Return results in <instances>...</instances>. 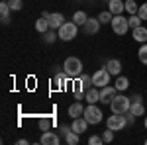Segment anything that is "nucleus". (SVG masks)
<instances>
[{
  "label": "nucleus",
  "instance_id": "21",
  "mask_svg": "<svg viewBox=\"0 0 147 145\" xmlns=\"http://www.w3.org/2000/svg\"><path fill=\"white\" fill-rule=\"evenodd\" d=\"M116 88H118V92H124V90L129 88V78L127 77H122V75H118V78H116V84H114Z\"/></svg>",
  "mask_w": 147,
  "mask_h": 145
},
{
  "label": "nucleus",
  "instance_id": "26",
  "mask_svg": "<svg viewBox=\"0 0 147 145\" xmlns=\"http://www.w3.org/2000/svg\"><path fill=\"white\" fill-rule=\"evenodd\" d=\"M79 135L80 134H77V132H69V134L65 135V143L67 145H77L79 143Z\"/></svg>",
  "mask_w": 147,
  "mask_h": 145
},
{
  "label": "nucleus",
  "instance_id": "1",
  "mask_svg": "<svg viewBox=\"0 0 147 145\" xmlns=\"http://www.w3.org/2000/svg\"><path fill=\"white\" fill-rule=\"evenodd\" d=\"M63 71L69 73L73 78H79L82 75V61L79 57H67L65 63H63Z\"/></svg>",
  "mask_w": 147,
  "mask_h": 145
},
{
  "label": "nucleus",
  "instance_id": "10",
  "mask_svg": "<svg viewBox=\"0 0 147 145\" xmlns=\"http://www.w3.org/2000/svg\"><path fill=\"white\" fill-rule=\"evenodd\" d=\"M82 30H84V34H88V35L98 34V30H100V20H98V18H88V20L84 22V26H82Z\"/></svg>",
  "mask_w": 147,
  "mask_h": 145
},
{
  "label": "nucleus",
  "instance_id": "16",
  "mask_svg": "<svg viewBox=\"0 0 147 145\" xmlns=\"http://www.w3.org/2000/svg\"><path fill=\"white\" fill-rule=\"evenodd\" d=\"M131 35H134V39H136L137 43H147V28H143V26L136 28Z\"/></svg>",
  "mask_w": 147,
  "mask_h": 145
},
{
  "label": "nucleus",
  "instance_id": "31",
  "mask_svg": "<svg viewBox=\"0 0 147 145\" xmlns=\"http://www.w3.org/2000/svg\"><path fill=\"white\" fill-rule=\"evenodd\" d=\"M8 4H10L12 12H18V10H22V6H24V2H22V0H8Z\"/></svg>",
  "mask_w": 147,
  "mask_h": 145
},
{
  "label": "nucleus",
  "instance_id": "39",
  "mask_svg": "<svg viewBox=\"0 0 147 145\" xmlns=\"http://www.w3.org/2000/svg\"><path fill=\"white\" fill-rule=\"evenodd\" d=\"M143 125H145V129H147V116H145V122H143Z\"/></svg>",
  "mask_w": 147,
  "mask_h": 145
},
{
  "label": "nucleus",
  "instance_id": "9",
  "mask_svg": "<svg viewBox=\"0 0 147 145\" xmlns=\"http://www.w3.org/2000/svg\"><path fill=\"white\" fill-rule=\"evenodd\" d=\"M39 141H41L43 145H59V143H61V135L55 134V132H49V129H47V132H43V134H41Z\"/></svg>",
  "mask_w": 147,
  "mask_h": 145
},
{
  "label": "nucleus",
  "instance_id": "40",
  "mask_svg": "<svg viewBox=\"0 0 147 145\" xmlns=\"http://www.w3.org/2000/svg\"><path fill=\"white\" fill-rule=\"evenodd\" d=\"M104 2H110V0H104Z\"/></svg>",
  "mask_w": 147,
  "mask_h": 145
},
{
  "label": "nucleus",
  "instance_id": "25",
  "mask_svg": "<svg viewBox=\"0 0 147 145\" xmlns=\"http://www.w3.org/2000/svg\"><path fill=\"white\" fill-rule=\"evenodd\" d=\"M98 20H100V24H112L114 14L110 10H104V12H100V14H98Z\"/></svg>",
  "mask_w": 147,
  "mask_h": 145
},
{
  "label": "nucleus",
  "instance_id": "22",
  "mask_svg": "<svg viewBox=\"0 0 147 145\" xmlns=\"http://www.w3.org/2000/svg\"><path fill=\"white\" fill-rule=\"evenodd\" d=\"M35 30H37V32H39V34L43 35V34H45V32H49V30H51V28H49V22H47L45 18H39V20H37V22H35Z\"/></svg>",
  "mask_w": 147,
  "mask_h": 145
},
{
  "label": "nucleus",
  "instance_id": "29",
  "mask_svg": "<svg viewBox=\"0 0 147 145\" xmlns=\"http://www.w3.org/2000/svg\"><path fill=\"white\" fill-rule=\"evenodd\" d=\"M137 57H139V61H141L143 65H147V43H141L139 51H137Z\"/></svg>",
  "mask_w": 147,
  "mask_h": 145
},
{
  "label": "nucleus",
  "instance_id": "15",
  "mask_svg": "<svg viewBox=\"0 0 147 145\" xmlns=\"http://www.w3.org/2000/svg\"><path fill=\"white\" fill-rule=\"evenodd\" d=\"M106 69L110 71V75L118 77V75L122 73V61H120V59H110V61L106 63Z\"/></svg>",
  "mask_w": 147,
  "mask_h": 145
},
{
  "label": "nucleus",
  "instance_id": "32",
  "mask_svg": "<svg viewBox=\"0 0 147 145\" xmlns=\"http://www.w3.org/2000/svg\"><path fill=\"white\" fill-rule=\"evenodd\" d=\"M102 139H104V143H110V141H114V129H106L104 134H102Z\"/></svg>",
  "mask_w": 147,
  "mask_h": 145
},
{
  "label": "nucleus",
  "instance_id": "4",
  "mask_svg": "<svg viewBox=\"0 0 147 145\" xmlns=\"http://www.w3.org/2000/svg\"><path fill=\"white\" fill-rule=\"evenodd\" d=\"M82 116L86 118V122L90 123V125H96V123L102 122V110L96 104H88V106L84 108V114H82Z\"/></svg>",
  "mask_w": 147,
  "mask_h": 145
},
{
  "label": "nucleus",
  "instance_id": "34",
  "mask_svg": "<svg viewBox=\"0 0 147 145\" xmlns=\"http://www.w3.org/2000/svg\"><path fill=\"white\" fill-rule=\"evenodd\" d=\"M49 127H51V120H47V118L39 120V129H41V132H47Z\"/></svg>",
  "mask_w": 147,
  "mask_h": 145
},
{
  "label": "nucleus",
  "instance_id": "8",
  "mask_svg": "<svg viewBox=\"0 0 147 145\" xmlns=\"http://www.w3.org/2000/svg\"><path fill=\"white\" fill-rule=\"evenodd\" d=\"M118 94V88L116 86H110V84H106V86H102L100 88V102L102 104H110L114 100V96Z\"/></svg>",
  "mask_w": 147,
  "mask_h": 145
},
{
  "label": "nucleus",
  "instance_id": "12",
  "mask_svg": "<svg viewBox=\"0 0 147 145\" xmlns=\"http://www.w3.org/2000/svg\"><path fill=\"white\" fill-rule=\"evenodd\" d=\"M71 127H73V132H77V134H82V132H86V127H88V122H86V118H84V116H80V118H73V123H71Z\"/></svg>",
  "mask_w": 147,
  "mask_h": 145
},
{
  "label": "nucleus",
  "instance_id": "5",
  "mask_svg": "<svg viewBox=\"0 0 147 145\" xmlns=\"http://www.w3.org/2000/svg\"><path fill=\"white\" fill-rule=\"evenodd\" d=\"M125 125H127V120H125V114H114L106 120V127H110L114 132H120V129H124Z\"/></svg>",
  "mask_w": 147,
  "mask_h": 145
},
{
  "label": "nucleus",
  "instance_id": "23",
  "mask_svg": "<svg viewBox=\"0 0 147 145\" xmlns=\"http://www.w3.org/2000/svg\"><path fill=\"white\" fill-rule=\"evenodd\" d=\"M86 20H88L86 12L79 10V12H75V14H73V22L77 24V26H84V22H86Z\"/></svg>",
  "mask_w": 147,
  "mask_h": 145
},
{
  "label": "nucleus",
  "instance_id": "35",
  "mask_svg": "<svg viewBox=\"0 0 147 145\" xmlns=\"http://www.w3.org/2000/svg\"><path fill=\"white\" fill-rule=\"evenodd\" d=\"M100 143H104L102 135H90V139H88V145H100Z\"/></svg>",
  "mask_w": 147,
  "mask_h": 145
},
{
  "label": "nucleus",
  "instance_id": "28",
  "mask_svg": "<svg viewBox=\"0 0 147 145\" xmlns=\"http://www.w3.org/2000/svg\"><path fill=\"white\" fill-rule=\"evenodd\" d=\"M127 22H129V28H131V30H136V28H139V26H141V22H143V20L139 18V14H131V16L127 18Z\"/></svg>",
  "mask_w": 147,
  "mask_h": 145
},
{
  "label": "nucleus",
  "instance_id": "3",
  "mask_svg": "<svg viewBox=\"0 0 147 145\" xmlns=\"http://www.w3.org/2000/svg\"><path fill=\"white\" fill-rule=\"evenodd\" d=\"M77 32H79V26L75 22H65L59 28V39L61 41H71V39L77 37Z\"/></svg>",
  "mask_w": 147,
  "mask_h": 145
},
{
  "label": "nucleus",
  "instance_id": "17",
  "mask_svg": "<svg viewBox=\"0 0 147 145\" xmlns=\"http://www.w3.org/2000/svg\"><path fill=\"white\" fill-rule=\"evenodd\" d=\"M84 108H86V106H82L80 102H75V104L69 106V116H71V118H80V116L84 114Z\"/></svg>",
  "mask_w": 147,
  "mask_h": 145
},
{
  "label": "nucleus",
  "instance_id": "24",
  "mask_svg": "<svg viewBox=\"0 0 147 145\" xmlns=\"http://www.w3.org/2000/svg\"><path fill=\"white\" fill-rule=\"evenodd\" d=\"M57 37H59V34H55V30H49V32H45V34H43V43H47V45L55 43Z\"/></svg>",
  "mask_w": 147,
  "mask_h": 145
},
{
  "label": "nucleus",
  "instance_id": "7",
  "mask_svg": "<svg viewBox=\"0 0 147 145\" xmlns=\"http://www.w3.org/2000/svg\"><path fill=\"white\" fill-rule=\"evenodd\" d=\"M110 71L104 67V69H98L94 75H92V84L94 86H98V88H102V86H106V84H110Z\"/></svg>",
  "mask_w": 147,
  "mask_h": 145
},
{
  "label": "nucleus",
  "instance_id": "2",
  "mask_svg": "<svg viewBox=\"0 0 147 145\" xmlns=\"http://www.w3.org/2000/svg\"><path fill=\"white\" fill-rule=\"evenodd\" d=\"M129 108H131V98H127L124 94H116L114 100L110 102V110L114 114H125Z\"/></svg>",
  "mask_w": 147,
  "mask_h": 145
},
{
  "label": "nucleus",
  "instance_id": "27",
  "mask_svg": "<svg viewBox=\"0 0 147 145\" xmlns=\"http://www.w3.org/2000/svg\"><path fill=\"white\" fill-rule=\"evenodd\" d=\"M125 12L131 16V14H137L139 12V6L136 4V0H125Z\"/></svg>",
  "mask_w": 147,
  "mask_h": 145
},
{
  "label": "nucleus",
  "instance_id": "6",
  "mask_svg": "<svg viewBox=\"0 0 147 145\" xmlns=\"http://www.w3.org/2000/svg\"><path fill=\"white\" fill-rule=\"evenodd\" d=\"M112 30H114V34L116 35H124L127 30H131L129 28V22H127V18H124L122 14H118V16H114V20H112Z\"/></svg>",
  "mask_w": 147,
  "mask_h": 145
},
{
  "label": "nucleus",
  "instance_id": "14",
  "mask_svg": "<svg viewBox=\"0 0 147 145\" xmlns=\"http://www.w3.org/2000/svg\"><path fill=\"white\" fill-rule=\"evenodd\" d=\"M84 98H86L88 104H96V102H100V90H98V86L88 88L86 92H84Z\"/></svg>",
  "mask_w": 147,
  "mask_h": 145
},
{
  "label": "nucleus",
  "instance_id": "37",
  "mask_svg": "<svg viewBox=\"0 0 147 145\" xmlns=\"http://www.w3.org/2000/svg\"><path fill=\"white\" fill-rule=\"evenodd\" d=\"M69 132H73V127H71V125H61V127H59V135H63V137H65Z\"/></svg>",
  "mask_w": 147,
  "mask_h": 145
},
{
  "label": "nucleus",
  "instance_id": "36",
  "mask_svg": "<svg viewBox=\"0 0 147 145\" xmlns=\"http://www.w3.org/2000/svg\"><path fill=\"white\" fill-rule=\"evenodd\" d=\"M136 118H137V116H136V114H131L129 110L125 112V120H127V125H134V123H136Z\"/></svg>",
  "mask_w": 147,
  "mask_h": 145
},
{
  "label": "nucleus",
  "instance_id": "38",
  "mask_svg": "<svg viewBox=\"0 0 147 145\" xmlns=\"http://www.w3.org/2000/svg\"><path fill=\"white\" fill-rule=\"evenodd\" d=\"M49 16H51V12H47V10H43V12H41V18H45V20H47Z\"/></svg>",
  "mask_w": 147,
  "mask_h": 145
},
{
  "label": "nucleus",
  "instance_id": "19",
  "mask_svg": "<svg viewBox=\"0 0 147 145\" xmlns=\"http://www.w3.org/2000/svg\"><path fill=\"white\" fill-rule=\"evenodd\" d=\"M10 4L8 2H0V18H2V24H8L10 22Z\"/></svg>",
  "mask_w": 147,
  "mask_h": 145
},
{
  "label": "nucleus",
  "instance_id": "13",
  "mask_svg": "<svg viewBox=\"0 0 147 145\" xmlns=\"http://www.w3.org/2000/svg\"><path fill=\"white\" fill-rule=\"evenodd\" d=\"M108 10L112 12L114 16L122 14V12L125 10V0H110V2H108Z\"/></svg>",
  "mask_w": 147,
  "mask_h": 145
},
{
  "label": "nucleus",
  "instance_id": "20",
  "mask_svg": "<svg viewBox=\"0 0 147 145\" xmlns=\"http://www.w3.org/2000/svg\"><path fill=\"white\" fill-rule=\"evenodd\" d=\"M129 112L136 114L137 118L143 116V114H145V106H143V102H141V100H131V108H129Z\"/></svg>",
  "mask_w": 147,
  "mask_h": 145
},
{
  "label": "nucleus",
  "instance_id": "33",
  "mask_svg": "<svg viewBox=\"0 0 147 145\" xmlns=\"http://www.w3.org/2000/svg\"><path fill=\"white\" fill-rule=\"evenodd\" d=\"M137 14H139V18H141L143 22H147V2H143V4L139 6V12H137Z\"/></svg>",
  "mask_w": 147,
  "mask_h": 145
},
{
  "label": "nucleus",
  "instance_id": "30",
  "mask_svg": "<svg viewBox=\"0 0 147 145\" xmlns=\"http://www.w3.org/2000/svg\"><path fill=\"white\" fill-rule=\"evenodd\" d=\"M79 78H80V82H82V86H84V90H88V88L94 86V84H92V78L88 77V75H84V73H82Z\"/></svg>",
  "mask_w": 147,
  "mask_h": 145
},
{
  "label": "nucleus",
  "instance_id": "18",
  "mask_svg": "<svg viewBox=\"0 0 147 145\" xmlns=\"http://www.w3.org/2000/svg\"><path fill=\"white\" fill-rule=\"evenodd\" d=\"M84 86H82V82H80V78H73V94H75V98L80 100L82 96H84Z\"/></svg>",
  "mask_w": 147,
  "mask_h": 145
},
{
  "label": "nucleus",
  "instance_id": "41",
  "mask_svg": "<svg viewBox=\"0 0 147 145\" xmlns=\"http://www.w3.org/2000/svg\"><path fill=\"white\" fill-rule=\"evenodd\" d=\"M145 143H147V139H145Z\"/></svg>",
  "mask_w": 147,
  "mask_h": 145
},
{
  "label": "nucleus",
  "instance_id": "11",
  "mask_svg": "<svg viewBox=\"0 0 147 145\" xmlns=\"http://www.w3.org/2000/svg\"><path fill=\"white\" fill-rule=\"evenodd\" d=\"M47 22H49V28H51V30H59V28L65 24V16L59 14V12H53V14L47 18Z\"/></svg>",
  "mask_w": 147,
  "mask_h": 145
}]
</instances>
